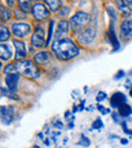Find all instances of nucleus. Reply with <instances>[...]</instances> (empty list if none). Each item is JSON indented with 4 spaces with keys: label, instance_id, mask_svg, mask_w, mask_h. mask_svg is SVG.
<instances>
[{
    "label": "nucleus",
    "instance_id": "obj_21",
    "mask_svg": "<svg viewBox=\"0 0 132 148\" xmlns=\"http://www.w3.org/2000/svg\"><path fill=\"white\" fill-rule=\"evenodd\" d=\"M17 3H19V8L25 11V12H30L32 10L31 0H17Z\"/></svg>",
    "mask_w": 132,
    "mask_h": 148
},
{
    "label": "nucleus",
    "instance_id": "obj_24",
    "mask_svg": "<svg viewBox=\"0 0 132 148\" xmlns=\"http://www.w3.org/2000/svg\"><path fill=\"white\" fill-rule=\"evenodd\" d=\"M108 13H109L110 17L112 18V21H116V17H117V13H116L115 9L113 7H107Z\"/></svg>",
    "mask_w": 132,
    "mask_h": 148
},
{
    "label": "nucleus",
    "instance_id": "obj_28",
    "mask_svg": "<svg viewBox=\"0 0 132 148\" xmlns=\"http://www.w3.org/2000/svg\"><path fill=\"white\" fill-rule=\"evenodd\" d=\"M122 126H123V130H124V132H125V133L129 134V135H132V130H128V129H127V126H126L125 122H123Z\"/></svg>",
    "mask_w": 132,
    "mask_h": 148
},
{
    "label": "nucleus",
    "instance_id": "obj_1",
    "mask_svg": "<svg viewBox=\"0 0 132 148\" xmlns=\"http://www.w3.org/2000/svg\"><path fill=\"white\" fill-rule=\"evenodd\" d=\"M52 53L56 58L63 61H69L79 54V49L71 40H55L51 46Z\"/></svg>",
    "mask_w": 132,
    "mask_h": 148
},
{
    "label": "nucleus",
    "instance_id": "obj_10",
    "mask_svg": "<svg viewBox=\"0 0 132 148\" xmlns=\"http://www.w3.org/2000/svg\"><path fill=\"white\" fill-rule=\"evenodd\" d=\"M69 31V23L65 19L63 21H60L58 23V25L56 27V32H55V40H60V39H64Z\"/></svg>",
    "mask_w": 132,
    "mask_h": 148
},
{
    "label": "nucleus",
    "instance_id": "obj_35",
    "mask_svg": "<svg viewBox=\"0 0 132 148\" xmlns=\"http://www.w3.org/2000/svg\"><path fill=\"white\" fill-rule=\"evenodd\" d=\"M69 1H72V2H74V1H76V0H69Z\"/></svg>",
    "mask_w": 132,
    "mask_h": 148
},
{
    "label": "nucleus",
    "instance_id": "obj_22",
    "mask_svg": "<svg viewBox=\"0 0 132 148\" xmlns=\"http://www.w3.org/2000/svg\"><path fill=\"white\" fill-rule=\"evenodd\" d=\"M9 38H10V32L8 31L6 25H1V32H0V41L2 42V43H4Z\"/></svg>",
    "mask_w": 132,
    "mask_h": 148
},
{
    "label": "nucleus",
    "instance_id": "obj_17",
    "mask_svg": "<svg viewBox=\"0 0 132 148\" xmlns=\"http://www.w3.org/2000/svg\"><path fill=\"white\" fill-rule=\"evenodd\" d=\"M109 39H110V42H111L112 46H113L114 51H117L120 48V45H119V42H118L117 36H116L113 25H111V27H110V29H109Z\"/></svg>",
    "mask_w": 132,
    "mask_h": 148
},
{
    "label": "nucleus",
    "instance_id": "obj_20",
    "mask_svg": "<svg viewBox=\"0 0 132 148\" xmlns=\"http://www.w3.org/2000/svg\"><path fill=\"white\" fill-rule=\"evenodd\" d=\"M11 18V12L7 7L1 5V21L3 23H7Z\"/></svg>",
    "mask_w": 132,
    "mask_h": 148
},
{
    "label": "nucleus",
    "instance_id": "obj_30",
    "mask_svg": "<svg viewBox=\"0 0 132 148\" xmlns=\"http://www.w3.org/2000/svg\"><path fill=\"white\" fill-rule=\"evenodd\" d=\"M6 2L10 7H13V5H14V0H6Z\"/></svg>",
    "mask_w": 132,
    "mask_h": 148
},
{
    "label": "nucleus",
    "instance_id": "obj_2",
    "mask_svg": "<svg viewBox=\"0 0 132 148\" xmlns=\"http://www.w3.org/2000/svg\"><path fill=\"white\" fill-rule=\"evenodd\" d=\"M5 74L17 73L27 78L36 79L39 77V70L32 60H21L9 63L3 69Z\"/></svg>",
    "mask_w": 132,
    "mask_h": 148
},
{
    "label": "nucleus",
    "instance_id": "obj_33",
    "mask_svg": "<svg viewBox=\"0 0 132 148\" xmlns=\"http://www.w3.org/2000/svg\"><path fill=\"white\" fill-rule=\"evenodd\" d=\"M126 2H127L129 5H132V0H126Z\"/></svg>",
    "mask_w": 132,
    "mask_h": 148
},
{
    "label": "nucleus",
    "instance_id": "obj_13",
    "mask_svg": "<svg viewBox=\"0 0 132 148\" xmlns=\"http://www.w3.org/2000/svg\"><path fill=\"white\" fill-rule=\"evenodd\" d=\"M126 103V95L122 92H115L110 99V103L111 107L119 108L121 105Z\"/></svg>",
    "mask_w": 132,
    "mask_h": 148
},
{
    "label": "nucleus",
    "instance_id": "obj_32",
    "mask_svg": "<svg viewBox=\"0 0 132 148\" xmlns=\"http://www.w3.org/2000/svg\"><path fill=\"white\" fill-rule=\"evenodd\" d=\"M121 143H122V144H127V143H128V141H127L126 139H124V138H122V139H121Z\"/></svg>",
    "mask_w": 132,
    "mask_h": 148
},
{
    "label": "nucleus",
    "instance_id": "obj_23",
    "mask_svg": "<svg viewBox=\"0 0 132 148\" xmlns=\"http://www.w3.org/2000/svg\"><path fill=\"white\" fill-rule=\"evenodd\" d=\"M14 16H15V18H17V19L27 18L25 12L23 10H21V9H15V10H14Z\"/></svg>",
    "mask_w": 132,
    "mask_h": 148
},
{
    "label": "nucleus",
    "instance_id": "obj_19",
    "mask_svg": "<svg viewBox=\"0 0 132 148\" xmlns=\"http://www.w3.org/2000/svg\"><path fill=\"white\" fill-rule=\"evenodd\" d=\"M118 112H119V115L122 116V117H127V116H129L132 113V109L129 105H127L125 103L118 108Z\"/></svg>",
    "mask_w": 132,
    "mask_h": 148
},
{
    "label": "nucleus",
    "instance_id": "obj_14",
    "mask_svg": "<svg viewBox=\"0 0 132 148\" xmlns=\"http://www.w3.org/2000/svg\"><path fill=\"white\" fill-rule=\"evenodd\" d=\"M1 118L4 124H9L13 119V109L12 107H1Z\"/></svg>",
    "mask_w": 132,
    "mask_h": 148
},
{
    "label": "nucleus",
    "instance_id": "obj_12",
    "mask_svg": "<svg viewBox=\"0 0 132 148\" xmlns=\"http://www.w3.org/2000/svg\"><path fill=\"white\" fill-rule=\"evenodd\" d=\"M34 60H35L36 63L39 64V65H45V64H48L49 62H51L52 55L48 51H43V52H40V53L36 54Z\"/></svg>",
    "mask_w": 132,
    "mask_h": 148
},
{
    "label": "nucleus",
    "instance_id": "obj_15",
    "mask_svg": "<svg viewBox=\"0 0 132 148\" xmlns=\"http://www.w3.org/2000/svg\"><path fill=\"white\" fill-rule=\"evenodd\" d=\"M0 56L2 61H8L12 57V48L7 44H1L0 46Z\"/></svg>",
    "mask_w": 132,
    "mask_h": 148
},
{
    "label": "nucleus",
    "instance_id": "obj_6",
    "mask_svg": "<svg viewBox=\"0 0 132 148\" xmlns=\"http://www.w3.org/2000/svg\"><path fill=\"white\" fill-rule=\"evenodd\" d=\"M31 25L28 23H13L11 25V31L15 38L17 39H23L25 38L27 36H29V34L31 33Z\"/></svg>",
    "mask_w": 132,
    "mask_h": 148
},
{
    "label": "nucleus",
    "instance_id": "obj_8",
    "mask_svg": "<svg viewBox=\"0 0 132 148\" xmlns=\"http://www.w3.org/2000/svg\"><path fill=\"white\" fill-rule=\"evenodd\" d=\"M120 38L123 41H127V40L132 38V19L124 21L121 23V27H120Z\"/></svg>",
    "mask_w": 132,
    "mask_h": 148
},
{
    "label": "nucleus",
    "instance_id": "obj_16",
    "mask_svg": "<svg viewBox=\"0 0 132 148\" xmlns=\"http://www.w3.org/2000/svg\"><path fill=\"white\" fill-rule=\"evenodd\" d=\"M115 2H116V4H117L119 11L121 12V14L123 15L124 17H128L130 14H131V9H130L129 6L126 4L124 0H116Z\"/></svg>",
    "mask_w": 132,
    "mask_h": 148
},
{
    "label": "nucleus",
    "instance_id": "obj_3",
    "mask_svg": "<svg viewBox=\"0 0 132 148\" xmlns=\"http://www.w3.org/2000/svg\"><path fill=\"white\" fill-rule=\"evenodd\" d=\"M89 15L85 11H77L69 21V25L74 34H80L81 31H85V27L89 23Z\"/></svg>",
    "mask_w": 132,
    "mask_h": 148
},
{
    "label": "nucleus",
    "instance_id": "obj_9",
    "mask_svg": "<svg viewBox=\"0 0 132 148\" xmlns=\"http://www.w3.org/2000/svg\"><path fill=\"white\" fill-rule=\"evenodd\" d=\"M13 46L15 48V56L14 59L16 61L23 60L27 57V48L23 42H21L19 40H13Z\"/></svg>",
    "mask_w": 132,
    "mask_h": 148
},
{
    "label": "nucleus",
    "instance_id": "obj_5",
    "mask_svg": "<svg viewBox=\"0 0 132 148\" xmlns=\"http://www.w3.org/2000/svg\"><path fill=\"white\" fill-rule=\"evenodd\" d=\"M32 13H33L34 18L37 21H45L50 15V11L42 3H36V4H34V6L32 7Z\"/></svg>",
    "mask_w": 132,
    "mask_h": 148
},
{
    "label": "nucleus",
    "instance_id": "obj_34",
    "mask_svg": "<svg viewBox=\"0 0 132 148\" xmlns=\"http://www.w3.org/2000/svg\"><path fill=\"white\" fill-rule=\"evenodd\" d=\"M129 95H130V97H132V88H131V90H130Z\"/></svg>",
    "mask_w": 132,
    "mask_h": 148
},
{
    "label": "nucleus",
    "instance_id": "obj_31",
    "mask_svg": "<svg viewBox=\"0 0 132 148\" xmlns=\"http://www.w3.org/2000/svg\"><path fill=\"white\" fill-rule=\"evenodd\" d=\"M112 117L114 118V120H115V122H116V123H118V122H119V119H118V118H117V114H115V113H114L113 115H112Z\"/></svg>",
    "mask_w": 132,
    "mask_h": 148
},
{
    "label": "nucleus",
    "instance_id": "obj_18",
    "mask_svg": "<svg viewBox=\"0 0 132 148\" xmlns=\"http://www.w3.org/2000/svg\"><path fill=\"white\" fill-rule=\"evenodd\" d=\"M46 4L52 12H56L62 6V0H45Z\"/></svg>",
    "mask_w": 132,
    "mask_h": 148
},
{
    "label": "nucleus",
    "instance_id": "obj_26",
    "mask_svg": "<svg viewBox=\"0 0 132 148\" xmlns=\"http://www.w3.org/2000/svg\"><path fill=\"white\" fill-rule=\"evenodd\" d=\"M107 97V95H106L105 92H103V91H100L99 95H98L97 97V101H104V99Z\"/></svg>",
    "mask_w": 132,
    "mask_h": 148
},
{
    "label": "nucleus",
    "instance_id": "obj_4",
    "mask_svg": "<svg viewBox=\"0 0 132 148\" xmlns=\"http://www.w3.org/2000/svg\"><path fill=\"white\" fill-rule=\"evenodd\" d=\"M45 38H46V31L42 25H37L34 29V33L32 35V45L36 49H40L45 46Z\"/></svg>",
    "mask_w": 132,
    "mask_h": 148
},
{
    "label": "nucleus",
    "instance_id": "obj_11",
    "mask_svg": "<svg viewBox=\"0 0 132 148\" xmlns=\"http://www.w3.org/2000/svg\"><path fill=\"white\" fill-rule=\"evenodd\" d=\"M19 78H21V75L17 73L6 74V76H5V83H6L7 87H8L11 92H15L16 91Z\"/></svg>",
    "mask_w": 132,
    "mask_h": 148
},
{
    "label": "nucleus",
    "instance_id": "obj_29",
    "mask_svg": "<svg viewBox=\"0 0 132 148\" xmlns=\"http://www.w3.org/2000/svg\"><path fill=\"white\" fill-rule=\"evenodd\" d=\"M124 76V72L123 71H119L117 73V75L115 76V79H119V78H121V77H123Z\"/></svg>",
    "mask_w": 132,
    "mask_h": 148
},
{
    "label": "nucleus",
    "instance_id": "obj_7",
    "mask_svg": "<svg viewBox=\"0 0 132 148\" xmlns=\"http://www.w3.org/2000/svg\"><path fill=\"white\" fill-rule=\"evenodd\" d=\"M95 38H96V29H93V27H87V29L82 31L77 36L78 42L83 46H87L91 43H93Z\"/></svg>",
    "mask_w": 132,
    "mask_h": 148
},
{
    "label": "nucleus",
    "instance_id": "obj_36",
    "mask_svg": "<svg viewBox=\"0 0 132 148\" xmlns=\"http://www.w3.org/2000/svg\"><path fill=\"white\" fill-rule=\"evenodd\" d=\"M31 1H38V0H31Z\"/></svg>",
    "mask_w": 132,
    "mask_h": 148
},
{
    "label": "nucleus",
    "instance_id": "obj_27",
    "mask_svg": "<svg viewBox=\"0 0 132 148\" xmlns=\"http://www.w3.org/2000/svg\"><path fill=\"white\" fill-rule=\"evenodd\" d=\"M98 109H99V111L101 112L103 115H105V114H107V113H109V112H110V110H106L105 108H104L103 106H101V105H98Z\"/></svg>",
    "mask_w": 132,
    "mask_h": 148
},
{
    "label": "nucleus",
    "instance_id": "obj_25",
    "mask_svg": "<svg viewBox=\"0 0 132 148\" xmlns=\"http://www.w3.org/2000/svg\"><path fill=\"white\" fill-rule=\"evenodd\" d=\"M101 127H103V123H102L101 119H97L93 123V128L94 129H100Z\"/></svg>",
    "mask_w": 132,
    "mask_h": 148
}]
</instances>
